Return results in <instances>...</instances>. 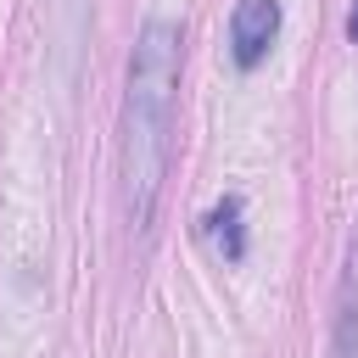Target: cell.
Listing matches in <instances>:
<instances>
[{
  "label": "cell",
  "instance_id": "2",
  "mask_svg": "<svg viewBox=\"0 0 358 358\" xmlns=\"http://www.w3.org/2000/svg\"><path fill=\"white\" fill-rule=\"evenodd\" d=\"M280 34V0H235L229 11V50L241 67H257Z\"/></svg>",
  "mask_w": 358,
  "mask_h": 358
},
{
  "label": "cell",
  "instance_id": "1",
  "mask_svg": "<svg viewBox=\"0 0 358 358\" xmlns=\"http://www.w3.org/2000/svg\"><path fill=\"white\" fill-rule=\"evenodd\" d=\"M179 28L151 17L134 39L129 95H123V213L145 235L162 201L168 151H173V106H179Z\"/></svg>",
  "mask_w": 358,
  "mask_h": 358
},
{
  "label": "cell",
  "instance_id": "3",
  "mask_svg": "<svg viewBox=\"0 0 358 358\" xmlns=\"http://www.w3.org/2000/svg\"><path fill=\"white\" fill-rule=\"evenodd\" d=\"M207 241H213L229 263H241V257H246V235H241V196H224V201L207 213Z\"/></svg>",
  "mask_w": 358,
  "mask_h": 358
},
{
  "label": "cell",
  "instance_id": "4",
  "mask_svg": "<svg viewBox=\"0 0 358 358\" xmlns=\"http://www.w3.org/2000/svg\"><path fill=\"white\" fill-rule=\"evenodd\" d=\"M347 34L358 39V0H352V11H347Z\"/></svg>",
  "mask_w": 358,
  "mask_h": 358
}]
</instances>
